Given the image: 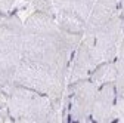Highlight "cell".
Returning a JSON list of instances; mask_svg holds the SVG:
<instances>
[{"label": "cell", "mask_w": 124, "mask_h": 123, "mask_svg": "<svg viewBox=\"0 0 124 123\" xmlns=\"http://www.w3.org/2000/svg\"><path fill=\"white\" fill-rule=\"evenodd\" d=\"M118 5H120V15L124 21V0H118Z\"/></svg>", "instance_id": "cell-15"}, {"label": "cell", "mask_w": 124, "mask_h": 123, "mask_svg": "<svg viewBox=\"0 0 124 123\" xmlns=\"http://www.w3.org/2000/svg\"><path fill=\"white\" fill-rule=\"evenodd\" d=\"M6 110L10 122L15 123L62 122V111L56 108L47 95L18 83H13L8 89Z\"/></svg>", "instance_id": "cell-2"}, {"label": "cell", "mask_w": 124, "mask_h": 123, "mask_svg": "<svg viewBox=\"0 0 124 123\" xmlns=\"http://www.w3.org/2000/svg\"><path fill=\"white\" fill-rule=\"evenodd\" d=\"M19 0H0V15H9L16 9Z\"/></svg>", "instance_id": "cell-12"}, {"label": "cell", "mask_w": 124, "mask_h": 123, "mask_svg": "<svg viewBox=\"0 0 124 123\" xmlns=\"http://www.w3.org/2000/svg\"><path fill=\"white\" fill-rule=\"evenodd\" d=\"M30 2H33V0H19V3H30Z\"/></svg>", "instance_id": "cell-16"}, {"label": "cell", "mask_w": 124, "mask_h": 123, "mask_svg": "<svg viewBox=\"0 0 124 123\" xmlns=\"http://www.w3.org/2000/svg\"><path fill=\"white\" fill-rule=\"evenodd\" d=\"M5 17H6V15H0V22H2V19H3Z\"/></svg>", "instance_id": "cell-17"}, {"label": "cell", "mask_w": 124, "mask_h": 123, "mask_svg": "<svg viewBox=\"0 0 124 123\" xmlns=\"http://www.w3.org/2000/svg\"><path fill=\"white\" fill-rule=\"evenodd\" d=\"M123 33H124V21L121 18V15L118 13L109 22H106L103 27H101L95 34L87 36L90 37L92 52L98 65L102 62H106V61L115 59L121 39H123Z\"/></svg>", "instance_id": "cell-7"}, {"label": "cell", "mask_w": 124, "mask_h": 123, "mask_svg": "<svg viewBox=\"0 0 124 123\" xmlns=\"http://www.w3.org/2000/svg\"><path fill=\"white\" fill-rule=\"evenodd\" d=\"M117 101V90L112 82L103 83L98 88L90 122L93 123H111L114 122V108Z\"/></svg>", "instance_id": "cell-9"}, {"label": "cell", "mask_w": 124, "mask_h": 123, "mask_svg": "<svg viewBox=\"0 0 124 123\" xmlns=\"http://www.w3.org/2000/svg\"><path fill=\"white\" fill-rule=\"evenodd\" d=\"M53 18L61 30L72 34H84L86 24L95 0H50Z\"/></svg>", "instance_id": "cell-6"}, {"label": "cell", "mask_w": 124, "mask_h": 123, "mask_svg": "<svg viewBox=\"0 0 124 123\" xmlns=\"http://www.w3.org/2000/svg\"><path fill=\"white\" fill-rule=\"evenodd\" d=\"M22 61L56 71L68 79L70 61L83 36L61 30L53 15L31 10L24 17Z\"/></svg>", "instance_id": "cell-1"}, {"label": "cell", "mask_w": 124, "mask_h": 123, "mask_svg": "<svg viewBox=\"0 0 124 123\" xmlns=\"http://www.w3.org/2000/svg\"><path fill=\"white\" fill-rule=\"evenodd\" d=\"M89 79L93 83H96L98 86H101L103 83H109V82L114 83V80H115V62H114V59L96 65V68L92 71Z\"/></svg>", "instance_id": "cell-11"}, {"label": "cell", "mask_w": 124, "mask_h": 123, "mask_svg": "<svg viewBox=\"0 0 124 123\" xmlns=\"http://www.w3.org/2000/svg\"><path fill=\"white\" fill-rule=\"evenodd\" d=\"M6 102H8V90L0 85V108L6 107Z\"/></svg>", "instance_id": "cell-13"}, {"label": "cell", "mask_w": 124, "mask_h": 123, "mask_svg": "<svg viewBox=\"0 0 124 123\" xmlns=\"http://www.w3.org/2000/svg\"><path fill=\"white\" fill-rule=\"evenodd\" d=\"M98 85L89 77L67 85L62 102V122L86 123L90 122L93 102L98 92Z\"/></svg>", "instance_id": "cell-5"}, {"label": "cell", "mask_w": 124, "mask_h": 123, "mask_svg": "<svg viewBox=\"0 0 124 123\" xmlns=\"http://www.w3.org/2000/svg\"><path fill=\"white\" fill-rule=\"evenodd\" d=\"M96 61L92 52V42L90 37L83 36L77 49L74 51L71 61H70V68H68V83L87 79L90 77L92 71L96 68Z\"/></svg>", "instance_id": "cell-8"}, {"label": "cell", "mask_w": 124, "mask_h": 123, "mask_svg": "<svg viewBox=\"0 0 124 123\" xmlns=\"http://www.w3.org/2000/svg\"><path fill=\"white\" fill-rule=\"evenodd\" d=\"M24 18L15 9L0 22V85L6 90L15 83V74L22 61Z\"/></svg>", "instance_id": "cell-3"}, {"label": "cell", "mask_w": 124, "mask_h": 123, "mask_svg": "<svg viewBox=\"0 0 124 123\" xmlns=\"http://www.w3.org/2000/svg\"><path fill=\"white\" fill-rule=\"evenodd\" d=\"M118 13H120L118 0H95L83 36L95 34L101 27H103L106 22H109Z\"/></svg>", "instance_id": "cell-10"}, {"label": "cell", "mask_w": 124, "mask_h": 123, "mask_svg": "<svg viewBox=\"0 0 124 123\" xmlns=\"http://www.w3.org/2000/svg\"><path fill=\"white\" fill-rule=\"evenodd\" d=\"M15 83L34 89L43 95H47L56 108L62 110L65 89L68 85L67 76H62L56 71H52L40 65L21 61L16 74H15Z\"/></svg>", "instance_id": "cell-4"}, {"label": "cell", "mask_w": 124, "mask_h": 123, "mask_svg": "<svg viewBox=\"0 0 124 123\" xmlns=\"http://www.w3.org/2000/svg\"><path fill=\"white\" fill-rule=\"evenodd\" d=\"M6 122H10V119H9L6 107H3V108H0V123H6Z\"/></svg>", "instance_id": "cell-14"}]
</instances>
